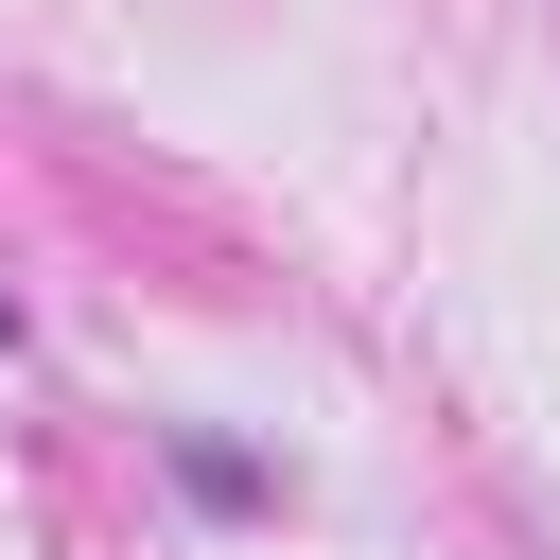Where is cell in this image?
Segmentation results:
<instances>
[{
	"label": "cell",
	"instance_id": "obj_1",
	"mask_svg": "<svg viewBox=\"0 0 560 560\" xmlns=\"http://www.w3.org/2000/svg\"><path fill=\"white\" fill-rule=\"evenodd\" d=\"M175 490H192V508H262V455H228V438H175Z\"/></svg>",
	"mask_w": 560,
	"mask_h": 560
}]
</instances>
